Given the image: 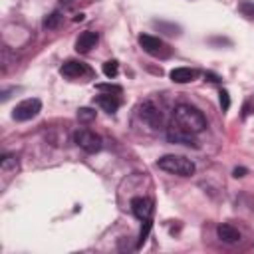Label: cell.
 <instances>
[{
  "mask_svg": "<svg viewBox=\"0 0 254 254\" xmlns=\"http://www.w3.org/2000/svg\"><path fill=\"white\" fill-rule=\"evenodd\" d=\"M73 141L79 149H83L85 153H97L101 149V137L89 129H79L73 135Z\"/></svg>",
  "mask_w": 254,
  "mask_h": 254,
  "instance_id": "obj_5",
  "label": "cell"
},
{
  "mask_svg": "<svg viewBox=\"0 0 254 254\" xmlns=\"http://www.w3.org/2000/svg\"><path fill=\"white\" fill-rule=\"evenodd\" d=\"M143 222H145V224H143V228H141V232H139V242H137V248L145 244V240H147V236H149V230H151V218H147V220H143Z\"/></svg>",
  "mask_w": 254,
  "mask_h": 254,
  "instance_id": "obj_18",
  "label": "cell"
},
{
  "mask_svg": "<svg viewBox=\"0 0 254 254\" xmlns=\"http://www.w3.org/2000/svg\"><path fill=\"white\" fill-rule=\"evenodd\" d=\"M216 234H218V238H220L222 242H226V244H234V242H238V240H240V232H238L232 224H226V222L218 224Z\"/></svg>",
  "mask_w": 254,
  "mask_h": 254,
  "instance_id": "obj_12",
  "label": "cell"
},
{
  "mask_svg": "<svg viewBox=\"0 0 254 254\" xmlns=\"http://www.w3.org/2000/svg\"><path fill=\"white\" fill-rule=\"evenodd\" d=\"M60 22H62V14L56 10V12H52L50 16H46V18H44V28L54 30V28H58V26H60Z\"/></svg>",
  "mask_w": 254,
  "mask_h": 254,
  "instance_id": "obj_14",
  "label": "cell"
},
{
  "mask_svg": "<svg viewBox=\"0 0 254 254\" xmlns=\"http://www.w3.org/2000/svg\"><path fill=\"white\" fill-rule=\"evenodd\" d=\"M64 2H73V0H64Z\"/></svg>",
  "mask_w": 254,
  "mask_h": 254,
  "instance_id": "obj_23",
  "label": "cell"
},
{
  "mask_svg": "<svg viewBox=\"0 0 254 254\" xmlns=\"http://www.w3.org/2000/svg\"><path fill=\"white\" fill-rule=\"evenodd\" d=\"M169 75H171V79L175 83H189V81H192V79L198 77V71L196 69H190V67H175Z\"/></svg>",
  "mask_w": 254,
  "mask_h": 254,
  "instance_id": "obj_13",
  "label": "cell"
},
{
  "mask_svg": "<svg viewBox=\"0 0 254 254\" xmlns=\"http://www.w3.org/2000/svg\"><path fill=\"white\" fill-rule=\"evenodd\" d=\"M238 10H240V14L246 16L248 20H254V4H252L250 0H242V2L238 4Z\"/></svg>",
  "mask_w": 254,
  "mask_h": 254,
  "instance_id": "obj_15",
  "label": "cell"
},
{
  "mask_svg": "<svg viewBox=\"0 0 254 254\" xmlns=\"http://www.w3.org/2000/svg\"><path fill=\"white\" fill-rule=\"evenodd\" d=\"M131 210H133V214H135L139 220H147V218H151V214H153V202H151L149 198L135 196V198H131Z\"/></svg>",
  "mask_w": 254,
  "mask_h": 254,
  "instance_id": "obj_7",
  "label": "cell"
},
{
  "mask_svg": "<svg viewBox=\"0 0 254 254\" xmlns=\"http://www.w3.org/2000/svg\"><path fill=\"white\" fill-rule=\"evenodd\" d=\"M95 89L105 91V93H121V85H115V83H97Z\"/></svg>",
  "mask_w": 254,
  "mask_h": 254,
  "instance_id": "obj_19",
  "label": "cell"
},
{
  "mask_svg": "<svg viewBox=\"0 0 254 254\" xmlns=\"http://www.w3.org/2000/svg\"><path fill=\"white\" fill-rule=\"evenodd\" d=\"M139 46L149 54V56H153V58H161V60H165V58H169L171 54H173V50L163 42V40H159V38H155V36H151V34H139Z\"/></svg>",
  "mask_w": 254,
  "mask_h": 254,
  "instance_id": "obj_3",
  "label": "cell"
},
{
  "mask_svg": "<svg viewBox=\"0 0 254 254\" xmlns=\"http://www.w3.org/2000/svg\"><path fill=\"white\" fill-rule=\"evenodd\" d=\"M95 103H97L103 111H107V113H115V111L119 109V105H121L119 97H117V95H111V93H101V95H97V97H95Z\"/></svg>",
  "mask_w": 254,
  "mask_h": 254,
  "instance_id": "obj_11",
  "label": "cell"
},
{
  "mask_svg": "<svg viewBox=\"0 0 254 254\" xmlns=\"http://www.w3.org/2000/svg\"><path fill=\"white\" fill-rule=\"evenodd\" d=\"M60 73H62L64 77L75 79V77H81V75L89 73V69H87V65H85V64H81V62H75V60H67V62H65V64L60 67Z\"/></svg>",
  "mask_w": 254,
  "mask_h": 254,
  "instance_id": "obj_8",
  "label": "cell"
},
{
  "mask_svg": "<svg viewBox=\"0 0 254 254\" xmlns=\"http://www.w3.org/2000/svg\"><path fill=\"white\" fill-rule=\"evenodd\" d=\"M117 71H119V64H117V60H109V62L103 64V73H105L107 77H115Z\"/></svg>",
  "mask_w": 254,
  "mask_h": 254,
  "instance_id": "obj_16",
  "label": "cell"
},
{
  "mask_svg": "<svg viewBox=\"0 0 254 254\" xmlns=\"http://www.w3.org/2000/svg\"><path fill=\"white\" fill-rule=\"evenodd\" d=\"M139 117L151 129H161L163 127V113H161V109L153 101H145L139 107Z\"/></svg>",
  "mask_w": 254,
  "mask_h": 254,
  "instance_id": "obj_6",
  "label": "cell"
},
{
  "mask_svg": "<svg viewBox=\"0 0 254 254\" xmlns=\"http://www.w3.org/2000/svg\"><path fill=\"white\" fill-rule=\"evenodd\" d=\"M97 40H99V36H97L95 32L85 30V32H81V34H79V38L75 40V50H77L79 54H87L91 48H95Z\"/></svg>",
  "mask_w": 254,
  "mask_h": 254,
  "instance_id": "obj_10",
  "label": "cell"
},
{
  "mask_svg": "<svg viewBox=\"0 0 254 254\" xmlns=\"http://www.w3.org/2000/svg\"><path fill=\"white\" fill-rule=\"evenodd\" d=\"M157 167L161 171H167V173L179 175V177H190L194 173V163L181 155H163L157 161Z\"/></svg>",
  "mask_w": 254,
  "mask_h": 254,
  "instance_id": "obj_2",
  "label": "cell"
},
{
  "mask_svg": "<svg viewBox=\"0 0 254 254\" xmlns=\"http://www.w3.org/2000/svg\"><path fill=\"white\" fill-rule=\"evenodd\" d=\"M42 111V101L36 99V97H28L24 101H20L14 111H12V117L16 121H28V119H34L38 113Z\"/></svg>",
  "mask_w": 254,
  "mask_h": 254,
  "instance_id": "obj_4",
  "label": "cell"
},
{
  "mask_svg": "<svg viewBox=\"0 0 254 254\" xmlns=\"http://www.w3.org/2000/svg\"><path fill=\"white\" fill-rule=\"evenodd\" d=\"M77 119L83 123H89L95 119V111L91 107H81V109H77Z\"/></svg>",
  "mask_w": 254,
  "mask_h": 254,
  "instance_id": "obj_17",
  "label": "cell"
},
{
  "mask_svg": "<svg viewBox=\"0 0 254 254\" xmlns=\"http://www.w3.org/2000/svg\"><path fill=\"white\" fill-rule=\"evenodd\" d=\"M204 77H206L208 81H212V83H218V81H220V77H218L216 73H210V71H206V73H204Z\"/></svg>",
  "mask_w": 254,
  "mask_h": 254,
  "instance_id": "obj_21",
  "label": "cell"
},
{
  "mask_svg": "<svg viewBox=\"0 0 254 254\" xmlns=\"http://www.w3.org/2000/svg\"><path fill=\"white\" fill-rule=\"evenodd\" d=\"M173 123H177L181 129L189 131V133H200L204 127H206V119L204 115L192 107V105H187V103H181L175 107L173 111Z\"/></svg>",
  "mask_w": 254,
  "mask_h": 254,
  "instance_id": "obj_1",
  "label": "cell"
},
{
  "mask_svg": "<svg viewBox=\"0 0 254 254\" xmlns=\"http://www.w3.org/2000/svg\"><path fill=\"white\" fill-rule=\"evenodd\" d=\"M218 101H220L222 111H228V107H230V95H228L226 89H220V93H218Z\"/></svg>",
  "mask_w": 254,
  "mask_h": 254,
  "instance_id": "obj_20",
  "label": "cell"
},
{
  "mask_svg": "<svg viewBox=\"0 0 254 254\" xmlns=\"http://www.w3.org/2000/svg\"><path fill=\"white\" fill-rule=\"evenodd\" d=\"M232 175H234L236 179H238V177H244V175H246V169H244V167H238V169L232 171Z\"/></svg>",
  "mask_w": 254,
  "mask_h": 254,
  "instance_id": "obj_22",
  "label": "cell"
},
{
  "mask_svg": "<svg viewBox=\"0 0 254 254\" xmlns=\"http://www.w3.org/2000/svg\"><path fill=\"white\" fill-rule=\"evenodd\" d=\"M167 137H169V141H173V143H181V145H196V141L192 139V133L181 129L177 123H173V125L169 127Z\"/></svg>",
  "mask_w": 254,
  "mask_h": 254,
  "instance_id": "obj_9",
  "label": "cell"
}]
</instances>
